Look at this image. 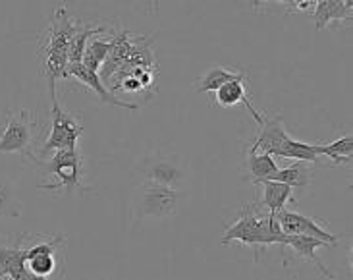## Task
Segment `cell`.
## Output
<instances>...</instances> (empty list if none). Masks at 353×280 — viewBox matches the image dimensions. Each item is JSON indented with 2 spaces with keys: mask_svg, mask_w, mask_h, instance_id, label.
<instances>
[{
  "mask_svg": "<svg viewBox=\"0 0 353 280\" xmlns=\"http://www.w3.org/2000/svg\"><path fill=\"white\" fill-rule=\"evenodd\" d=\"M284 238L286 234L278 226L274 214L265 211L261 205L245 203L239 217L226 228L220 241L224 246L239 241L253 250L263 251L268 246H284Z\"/></svg>",
  "mask_w": 353,
  "mask_h": 280,
  "instance_id": "obj_1",
  "label": "cell"
},
{
  "mask_svg": "<svg viewBox=\"0 0 353 280\" xmlns=\"http://www.w3.org/2000/svg\"><path fill=\"white\" fill-rule=\"evenodd\" d=\"M77 21L68 14L66 6H58L54 10V16L50 19V26L41 35L39 48L43 57V72L48 81L57 83L58 77H66L68 68V50L70 43L76 35Z\"/></svg>",
  "mask_w": 353,
  "mask_h": 280,
  "instance_id": "obj_2",
  "label": "cell"
},
{
  "mask_svg": "<svg viewBox=\"0 0 353 280\" xmlns=\"http://www.w3.org/2000/svg\"><path fill=\"white\" fill-rule=\"evenodd\" d=\"M41 128L31 110H19L6 114V124L0 134V153H19L23 159L35 161L33 147L39 141Z\"/></svg>",
  "mask_w": 353,
  "mask_h": 280,
  "instance_id": "obj_3",
  "label": "cell"
},
{
  "mask_svg": "<svg viewBox=\"0 0 353 280\" xmlns=\"http://www.w3.org/2000/svg\"><path fill=\"white\" fill-rule=\"evenodd\" d=\"M39 170L50 176L52 180L47 183H41V190H87L81 183V176H83V166H81V153L79 149H62L52 153L48 161H41Z\"/></svg>",
  "mask_w": 353,
  "mask_h": 280,
  "instance_id": "obj_4",
  "label": "cell"
},
{
  "mask_svg": "<svg viewBox=\"0 0 353 280\" xmlns=\"http://www.w3.org/2000/svg\"><path fill=\"white\" fill-rule=\"evenodd\" d=\"M48 91H50V101H52V110H50L52 124H50V134H48L47 141L41 149V157H47L48 153H57L62 149H76L77 139L83 134L81 124L58 103L54 81H48Z\"/></svg>",
  "mask_w": 353,
  "mask_h": 280,
  "instance_id": "obj_5",
  "label": "cell"
},
{
  "mask_svg": "<svg viewBox=\"0 0 353 280\" xmlns=\"http://www.w3.org/2000/svg\"><path fill=\"white\" fill-rule=\"evenodd\" d=\"M274 219H276L278 226L282 228V232L286 236H307V238L325 241L328 246H338V241H340V238L336 234H330L315 219L305 217L301 212L282 209V211H278L274 214Z\"/></svg>",
  "mask_w": 353,
  "mask_h": 280,
  "instance_id": "obj_6",
  "label": "cell"
},
{
  "mask_svg": "<svg viewBox=\"0 0 353 280\" xmlns=\"http://www.w3.org/2000/svg\"><path fill=\"white\" fill-rule=\"evenodd\" d=\"M180 190L145 183L143 193H141V212L145 217L166 219L176 212L180 205Z\"/></svg>",
  "mask_w": 353,
  "mask_h": 280,
  "instance_id": "obj_7",
  "label": "cell"
},
{
  "mask_svg": "<svg viewBox=\"0 0 353 280\" xmlns=\"http://www.w3.org/2000/svg\"><path fill=\"white\" fill-rule=\"evenodd\" d=\"M259 135L255 137L253 145L249 147V153H267L270 157H276L280 147L286 143L290 134L284 128V120L282 116H263V124L259 126Z\"/></svg>",
  "mask_w": 353,
  "mask_h": 280,
  "instance_id": "obj_8",
  "label": "cell"
},
{
  "mask_svg": "<svg viewBox=\"0 0 353 280\" xmlns=\"http://www.w3.org/2000/svg\"><path fill=\"white\" fill-rule=\"evenodd\" d=\"M66 77H74V79H77L81 86L89 87V89H91L103 103H106V105L125 108V110H137V105L128 103V101H122V99H118L116 95H112V93L103 86L99 74H97V72H91V70L83 66V64H70V66L66 68Z\"/></svg>",
  "mask_w": 353,
  "mask_h": 280,
  "instance_id": "obj_9",
  "label": "cell"
},
{
  "mask_svg": "<svg viewBox=\"0 0 353 280\" xmlns=\"http://www.w3.org/2000/svg\"><path fill=\"white\" fill-rule=\"evenodd\" d=\"M216 93V103L220 106H224V108H230V106H236L241 105L245 106L249 110V114L255 118V122L259 126L263 124V114L259 112L255 106L251 105V101H249V93H248V77H239V79H234V81H228V83H224V86L220 87L219 91H214Z\"/></svg>",
  "mask_w": 353,
  "mask_h": 280,
  "instance_id": "obj_10",
  "label": "cell"
},
{
  "mask_svg": "<svg viewBox=\"0 0 353 280\" xmlns=\"http://www.w3.org/2000/svg\"><path fill=\"white\" fill-rule=\"evenodd\" d=\"M145 180L153 186L178 190L183 180V170L180 168V164H176L170 159H159L145 168Z\"/></svg>",
  "mask_w": 353,
  "mask_h": 280,
  "instance_id": "obj_11",
  "label": "cell"
},
{
  "mask_svg": "<svg viewBox=\"0 0 353 280\" xmlns=\"http://www.w3.org/2000/svg\"><path fill=\"white\" fill-rule=\"evenodd\" d=\"M284 246H290L299 257L315 263V267L321 270L323 277H326V279H334V272H330V270L326 269L325 263L319 259V255H316V250H319V248H328V243H325V241L321 240H315V238H307V236H286V238H284Z\"/></svg>",
  "mask_w": 353,
  "mask_h": 280,
  "instance_id": "obj_12",
  "label": "cell"
},
{
  "mask_svg": "<svg viewBox=\"0 0 353 280\" xmlns=\"http://www.w3.org/2000/svg\"><path fill=\"white\" fill-rule=\"evenodd\" d=\"M352 0H319L315 2V28L325 29L336 19H352Z\"/></svg>",
  "mask_w": 353,
  "mask_h": 280,
  "instance_id": "obj_13",
  "label": "cell"
},
{
  "mask_svg": "<svg viewBox=\"0 0 353 280\" xmlns=\"http://www.w3.org/2000/svg\"><path fill=\"white\" fill-rule=\"evenodd\" d=\"M114 33H101V35H95V37L89 39L87 43L85 52H83V58H81V64L85 68H89L91 72H101V68L105 64L106 57L110 52V47H112V41H114Z\"/></svg>",
  "mask_w": 353,
  "mask_h": 280,
  "instance_id": "obj_14",
  "label": "cell"
},
{
  "mask_svg": "<svg viewBox=\"0 0 353 280\" xmlns=\"http://www.w3.org/2000/svg\"><path fill=\"white\" fill-rule=\"evenodd\" d=\"M263 186V201L261 207L270 214H276L278 211L286 209L290 201H294V190L280 182H261Z\"/></svg>",
  "mask_w": 353,
  "mask_h": 280,
  "instance_id": "obj_15",
  "label": "cell"
},
{
  "mask_svg": "<svg viewBox=\"0 0 353 280\" xmlns=\"http://www.w3.org/2000/svg\"><path fill=\"white\" fill-rule=\"evenodd\" d=\"M28 272L26 265V250L16 248H0V279L8 277L10 280H19Z\"/></svg>",
  "mask_w": 353,
  "mask_h": 280,
  "instance_id": "obj_16",
  "label": "cell"
},
{
  "mask_svg": "<svg viewBox=\"0 0 353 280\" xmlns=\"http://www.w3.org/2000/svg\"><path fill=\"white\" fill-rule=\"evenodd\" d=\"M243 76H245V74H243L241 70H228V68L214 66V68H210L207 74H203V76L195 81V91H197V93L219 91L220 87L224 86V83L234 81V79H239V77H243Z\"/></svg>",
  "mask_w": 353,
  "mask_h": 280,
  "instance_id": "obj_17",
  "label": "cell"
},
{
  "mask_svg": "<svg viewBox=\"0 0 353 280\" xmlns=\"http://www.w3.org/2000/svg\"><path fill=\"white\" fill-rule=\"evenodd\" d=\"M105 26H93V23H79L77 21L76 35L70 43V50H68V66L70 64H81V58H83V52H85L87 43L89 39L95 37V35H101L105 33Z\"/></svg>",
  "mask_w": 353,
  "mask_h": 280,
  "instance_id": "obj_18",
  "label": "cell"
},
{
  "mask_svg": "<svg viewBox=\"0 0 353 280\" xmlns=\"http://www.w3.org/2000/svg\"><path fill=\"white\" fill-rule=\"evenodd\" d=\"M311 176H313V170L305 163H296L288 168H278L267 182L286 183L292 190H296V188H307L311 182Z\"/></svg>",
  "mask_w": 353,
  "mask_h": 280,
  "instance_id": "obj_19",
  "label": "cell"
},
{
  "mask_svg": "<svg viewBox=\"0 0 353 280\" xmlns=\"http://www.w3.org/2000/svg\"><path fill=\"white\" fill-rule=\"evenodd\" d=\"M274 159H290L297 163H319V154H316V143H303L297 141L294 137H288L286 143L280 147Z\"/></svg>",
  "mask_w": 353,
  "mask_h": 280,
  "instance_id": "obj_20",
  "label": "cell"
},
{
  "mask_svg": "<svg viewBox=\"0 0 353 280\" xmlns=\"http://www.w3.org/2000/svg\"><path fill=\"white\" fill-rule=\"evenodd\" d=\"M316 154L326 157L334 164H352L353 159V135L347 134L332 143L316 145Z\"/></svg>",
  "mask_w": 353,
  "mask_h": 280,
  "instance_id": "obj_21",
  "label": "cell"
},
{
  "mask_svg": "<svg viewBox=\"0 0 353 280\" xmlns=\"http://www.w3.org/2000/svg\"><path fill=\"white\" fill-rule=\"evenodd\" d=\"M276 170L278 163L274 157H270L267 153H249L248 151V172L251 182H267Z\"/></svg>",
  "mask_w": 353,
  "mask_h": 280,
  "instance_id": "obj_22",
  "label": "cell"
},
{
  "mask_svg": "<svg viewBox=\"0 0 353 280\" xmlns=\"http://www.w3.org/2000/svg\"><path fill=\"white\" fill-rule=\"evenodd\" d=\"M26 265H28V270L33 277L47 279L57 270V255L54 253H43V255L26 261Z\"/></svg>",
  "mask_w": 353,
  "mask_h": 280,
  "instance_id": "obj_23",
  "label": "cell"
},
{
  "mask_svg": "<svg viewBox=\"0 0 353 280\" xmlns=\"http://www.w3.org/2000/svg\"><path fill=\"white\" fill-rule=\"evenodd\" d=\"M16 207V199H14V190L12 186L0 180V217L2 214H18Z\"/></svg>",
  "mask_w": 353,
  "mask_h": 280,
  "instance_id": "obj_24",
  "label": "cell"
},
{
  "mask_svg": "<svg viewBox=\"0 0 353 280\" xmlns=\"http://www.w3.org/2000/svg\"><path fill=\"white\" fill-rule=\"evenodd\" d=\"M284 4L290 12H307V10L315 8V0H290Z\"/></svg>",
  "mask_w": 353,
  "mask_h": 280,
  "instance_id": "obj_25",
  "label": "cell"
}]
</instances>
